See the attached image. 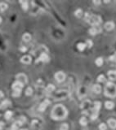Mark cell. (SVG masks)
Wrapping results in <instances>:
<instances>
[{
  "instance_id": "33",
  "label": "cell",
  "mask_w": 116,
  "mask_h": 130,
  "mask_svg": "<svg viewBox=\"0 0 116 130\" xmlns=\"http://www.w3.org/2000/svg\"><path fill=\"white\" fill-rule=\"evenodd\" d=\"M60 130H69V125H68L66 123L62 124L60 126Z\"/></svg>"
},
{
  "instance_id": "18",
  "label": "cell",
  "mask_w": 116,
  "mask_h": 130,
  "mask_svg": "<svg viewBox=\"0 0 116 130\" xmlns=\"http://www.w3.org/2000/svg\"><path fill=\"white\" fill-rule=\"evenodd\" d=\"M108 125L110 126V128L111 129H116V120L115 119H110L107 121Z\"/></svg>"
},
{
  "instance_id": "20",
  "label": "cell",
  "mask_w": 116,
  "mask_h": 130,
  "mask_svg": "<svg viewBox=\"0 0 116 130\" xmlns=\"http://www.w3.org/2000/svg\"><path fill=\"white\" fill-rule=\"evenodd\" d=\"M55 89H56L55 85H53L52 84H48L47 85L45 90H46V92L47 93H52L53 91H55Z\"/></svg>"
},
{
  "instance_id": "5",
  "label": "cell",
  "mask_w": 116,
  "mask_h": 130,
  "mask_svg": "<svg viewBox=\"0 0 116 130\" xmlns=\"http://www.w3.org/2000/svg\"><path fill=\"white\" fill-rule=\"evenodd\" d=\"M88 23L95 26V27H97V26H98L102 23V17L100 16H97V15H91V17Z\"/></svg>"
},
{
  "instance_id": "9",
  "label": "cell",
  "mask_w": 116,
  "mask_h": 130,
  "mask_svg": "<svg viewBox=\"0 0 116 130\" xmlns=\"http://www.w3.org/2000/svg\"><path fill=\"white\" fill-rule=\"evenodd\" d=\"M50 58L47 54L46 53H41V55H39V57L38 58V60H36V63L38 62H43V63H47L49 62Z\"/></svg>"
},
{
  "instance_id": "40",
  "label": "cell",
  "mask_w": 116,
  "mask_h": 130,
  "mask_svg": "<svg viewBox=\"0 0 116 130\" xmlns=\"http://www.w3.org/2000/svg\"><path fill=\"white\" fill-rule=\"evenodd\" d=\"M109 60L111 61H116V54L114 55H111L109 57Z\"/></svg>"
},
{
  "instance_id": "34",
  "label": "cell",
  "mask_w": 116,
  "mask_h": 130,
  "mask_svg": "<svg viewBox=\"0 0 116 130\" xmlns=\"http://www.w3.org/2000/svg\"><path fill=\"white\" fill-rule=\"evenodd\" d=\"M106 81V78H105V76L104 75H100L99 76L97 77V81L98 82H104Z\"/></svg>"
},
{
  "instance_id": "35",
  "label": "cell",
  "mask_w": 116,
  "mask_h": 130,
  "mask_svg": "<svg viewBox=\"0 0 116 130\" xmlns=\"http://www.w3.org/2000/svg\"><path fill=\"white\" fill-rule=\"evenodd\" d=\"M93 41H91V40H87V42H86V46H87L88 48H91L92 46H93Z\"/></svg>"
},
{
  "instance_id": "22",
  "label": "cell",
  "mask_w": 116,
  "mask_h": 130,
  "mask_svg": "<svg viewBox=\"0 0 116 130\" xmlns=\"http://www.w3.org/2000/svg\"><path fill=\"white\" fill-rule=\"evenodd\" d=\"M16 124L18 125V126H21L22 125H24L25 122H26V118L25 117V116H21L20 117V119H19V120H17V121H16Z\"/></svg>"
},
{
  "instance_id": "19",
  "label": "cell",
  "mask_w": 116,
  "mask_h": 130,
  "mask_svg": "<svg viewBox=\"0 0 116 130\" xmlns=\"http://www.w3.org/2000/svg\"><path fill=\"white\" fill-rule=\"evenodd\" d=\"M93 92L95 94H99L101 92H102V87H101V85H93Z\"/></svg>"
},
{
  "instance_id": "37",
  "label": "cell",
  "mask_w": 116,
  "mask_h": 130,
  "mask_svg": "<svg viewBox=\"0 0 116 130\" xmlns=\"http://www.w3.org/2000/svg\"><path fill=\"white\" fill-rule=\"evenodd\" d=\"M36 86H38V87H43V82L42 80H38V81H37Z\"/></svg>"
},
{
  "instance_id": "3",
  "label": "cell",
  "mask_w": 116,
  "mask_h": 130,
  "mask_svg": "<svg viewBox=\"0 0 116 130\" xmlns=\"http://www.w3.org/2000/svg\"><path fill=\"white\" fill-rule=\"evenodd\" d=\"M94 107L92 110V115H91V120H95L98 117V112H99L101 107H102V102H94Z\"/></svg>"
},
{
  "instance_id": "1",
  "label": "cell",
  "mask_w": 116,
  "mask_h": 130,
  "mask_svg": "<svg viewBox=\"0 0 116 130\" xmlns=\"http://www.w3.org/2000/svg\"><path fill=\"white\" fill-rule=\"evenodd\" d=\"M68 116V111L66 107L63 105H56L53 107L51 112V118L55 120H64Z\"/></svg>"
},
{
  "instance_id": "32",
  "label": "cell",
  "mask_w": 116,
  "mask_h": 130,
  "mask_svg": "<svg viewBox=\"0 0 116 130\" xmlns=\"http://www.w3.org/2000/svg\"><path fill=\"white\" fill-rule=\"evenodd\" d=\"M32 94H33V89L31 87H28L25 90V95L30 96V95H32Z\"/></svg>"
},
{
  "instance_id": "36",
  "label": "cell",
  "mask_w": 116,
  "mask_h": 130,
  "mask_svg": "<svg viewBox=\"0 0 116 130\" xmlns=\"http://www.w3.org/2000/svg\"><path fill=\"white\" fill-rule=\"evenodd\" d=\"M18 128H19L18 125L16 124V122H15L12 125V126L11 127V130H18Z\"/></svg>"
},
{
  "instance_id": "29",
  "label": "cell",
  "mask_w": 116,
  "mask_h": 130,
  "mask_svg": "<svg viewBox=\"0 0 116 130\" xmlns=\"http://www.w3.org/2000/svg\"><path fill=\"white\" fill-rule=\"evenodd\" d=\"M7 9V4L6 2H0V10L4 11Z\"/></svg>"
},
{
  "instance_id": "12",
  "label": "cell",
  "mask_w": 116,
  "mask_h": 130,
  "mask_svg": "<svg viewBox=\"0 0 116 130\" xmlns=\"http://www.w3.org/2000/svg\"><path fill=\"white\" fill-rule=\"evenodd\" d=\"M24 86V85L22 83H20V82L16 81L11 85V88H12L13 91H20V92H21V90Z\"/></svg>"
},
{
  "instance_id": "2",
  "label": "cell",
  "mask_w": 116,
  "mask_h": 130,
  "mask_svg": "<svg viewBox=\"0 0 116 130\" xmlns=\"http://www.w3.org/2000/svg\"><path fill=\"white\" fill-rule=\"evenodd\" d=\"M104 94L106 97L114 98L116 97V85L112 82H107L105 89H104Z\"/></svg>"
},
{
  "instance_id": "44",
  "label": "cell",
  "mask_w": 116,
  "mask_h": 130,
  "mask_svg": "<svg viewBox=\"0 0 116 130\" xmlns=\"http://www.w3.org/2000/svg\"><path fill=\"white\" fill-rule=\"evenodd\" d=\"M3 95H4V94H3V93H2L1 90H0V98H2V97H3Z\"/></svg>"
},
{
  "instance_id": "42",
  "label": "cell",
  "mask_w": 116,
  "mask_h": 130,
  "mask_svg": "<svg viewBox=\"0 0 116 130\" xmlns=\"http://www.w3.org/2000/svg\"><path fill=\"white\" fill-rule=\"evenodd\" d=\"M4 126H5V124L2 122V121H0V130H2L4 129Z\"/></svg>"
},
{
  "instance_id": "7",
  "label": "cell",
  "mask_w": 116,
  "mask_h": 130,
  "mask_svg": "<svg viewBox=\"0 0 116 130\" xmlns=\"http://www.w3.org/2000/svg\"><path fill=\"white\" fill-rule=\"evenodd\" d=\"M78 95L79 97V98H83L87 96V94H88V89L86 86H80L78 90Z\"/></svg>"
},
{
  "instance_id": "45",
  "label": "cell",
  "mask_w": 116,
  "mask_h": 130,
  "mask_svg": "<svg viewBox=\"0 0 116 130\" xmlns=\"http://www.w3.org/2000/svg\"><path fill=\"white\" fill-rule=\"evenodd\" d=\"M1 23H2V18L0 17V24H1Z\"/></svg>"
},
{
  "instance_id": "38",
  "label": "cell",
  "mask_w": 116,
  "mask_h": 130,
  "mask_svg": "<svg viewBox=\"0 0 116 130\" xmlns=\"http://www.w3.org/2000/svg\"><path fill=\"white\" fill-rule=\"evenodd\" d=\"M106 124H104V123H102L101 125H99V129L100 130H106Z\"/></svg>"
},
{
  "instance_id": "27",
  "label": "cell",
  "mask_w": 116,
  "mask_h": 130,
  "mask_svg": "<svg viewBox=\"0 0 116 130\" xmlns=\"http://www.w3.org/2000/svg\"><path fill=\"white\" fill-rule=\"evenodd\" d=\"M4 116H5V119L7 120H9L11 116H12V112H11V111H6V113L4 114Z\"/></svg>"
},
{
  "instance_id": "41",
  "label": "cell",
  "mask_w": 116,
  "mask_h": 130,
  "mask_svg": "<svg viewBox=\"0 0 116 130\" xmlns=\"http://www.w3.org/2000/svg\"><path fill=\"white\" fill-rule=\"evenodd\" d=\"M20 51L24 53V52H25L26 51H27V48H26L25 46H22L20 47Z\"/></svg>"
},
{
  "instance_id": "46",
  "label": "cell",
  "mask_w": 116,
  "mask_h": 130,
  "mask_svg": "<svg viewBox=\"0 0 116 130\" xmlns=\"http://www.w3.org/2000/svg\"><path fill=\"white\" fill-rule=\"evenodd\" d=\"M20 130H28V129H21Z\"/></svg>"
},
{
  "instance_id": "43",
  "label": "cell",
  "mask_w": 116,
  "mask_h": 130,
  "mask_svg": "<svg viewBox=\"0 0 116 130\" xmlns=\"http://www.w3.org/2000/svg\"><path fill=\"white\" fill-rule=\"evenodd\" d=\"M93 3L96 5H99L101 4V1H93Z\"/></svg>"
},
{
  "instance_id": "28",
  "label": "cell",
  "mask_w": 116,
  "mask_h": 130,
  "mask_svg": "<svg viewBox=\"0 0 116 130\" xmlns=\"http://www.w3.org/2000/svg\"><path fill=\"white\" fill-rule=\"evenodd\" d=\"M83 10L82 9H77L75 11H74V16H75L76 17H78V18H79V17H81L83 16Z\"/></svg>"
},
{
  "instance_id": "4",
  "label": "cell",
  "mask_w": 116,
  "mask_h": 130,
  "mask_svg": "<svg viewBox=\"0 0 116 130\" xmlns=\"http://www.w3.org/2000/svg\"><path fill=\"white\" fill-rule=\"evenodd\" d=\"M68 95H69L68 90H58L57 92H56L53 97H54L55 100H63V99L66 98Z\"/></svg>"
},
{
  "instance_id": "31",
  "label": "cell",
  "mask_w": 116,
  "mask_h": 130,
  "mask_svg": "<svg viewBox=\"0 0 116 130\" xmlns=\"http://www.w3.org/2000/svg\"><path fill=\"white\" fill-rule=\"evenodd\" d=\"M95 63H96L97 66L101 67V66L102 65V64H103V60H102V58H101V57L97 58V60H96V61H95Z\"/></svg>"
},
{
  "instance_id": "15",
  "label": "cell",
  "mask_w": 116,
  "mask_h": 130,
  "mask_svg": "<svg viewBox=\"0 0 116 130\" xmlns=\"http://www.w3.org/2000/svg\"><path fill=\"white\" fill-rule=\"evenodd\" d=\"M41 126H42V125H41V123L38 120H32V122H31V127H32V129H38L41 128Z\"/></svg>"
},
{
  "instance_id": "39",
  "label": "cell",
  "mask_w": 116,
  "mask_h": 130,
  "mask_svg": "<svg viewBox=\"0 0 116 130\" xmlns=\"http://www.w3.org/2000/svg\"><path fill=\"white\" fill-rule=\"evenodd\" d=\"M20 91H13V94H12V96L13 97H19L20 95Z\"/></svg>"
},
{
  "instance_id": "13",
  "label": "cell",
  "mask_w": 116,
  "mask_h": 130,
  "mask_svg": "<svg viewBox=\"0 0 116 130\" xmlns=\"http://www.w3.org/2000/svg\"><path fill=\"white\" fill-rule=\"evenodd\" d=\"M101 31H102V29H101L99 27H93L89 29L88 32H89V34L92 35V36H95L96 34L99 33Z\"/></svg>"
},
{
  "instance_id": "30",
  "label": "cell",
  "mask_w": 116,
  "mask_h": 130,
  "mask_svg": "<svg viewBox=\"0 0 116 130\" xmlns=\"http://www.w3.org/2000/svg\"><path fill=\"white\" fill-rule=\"evenodd\" d=\"M79 124L82 126H86V125H87V124H88L87 119H86L85 117H82L81 119H80V120H79Z\"/></svg>"
},
{
  "instance_id": "21",
  "label": "cell",
  "mask_w": 116,
  "mask_h": 130,
  "mask_svg": "<svg viewBox=\"0 0 116 130\" xmlns=\"http://www.w3.org/2000/svg\"><path fill=\"white\" fill-rule=\"evenodd\" d=\"M105 107L106 109H109V110H111V109H113L115 107V103L113 102H111V101H106L105 102Z\"/></svg>"
},
{
  "instance_id": "10",
  "label": "cell",
  "mask_w": 116,
  "mask_h": 130,
  "mask_svg": "<svg viewBox=\"0 0 116 130\" xmlns=\"http://www.w3.org/2000/svg\"><path fill=\"white\" fill-rule=\"evenodd\" d=\"M91 104H92V102L90 100H84V102H83L81 103V106H80V107H81V109H83L84 111H87L88 110H90V108H91Z\"/></svg>"
},
{
  "instance_id": "8",
  "label": "cell",
  "mask_w": 116,
  "mask_h": 130,
  "mask_svg": "<svg viewBox=\"0 0 116 130\" xmlns=\"http://www.w3.org/2000/svg\"><path fill=\"white\" fill-rule=\"evenodd\" d=\"M50 103H51V102H50V100L45 99L44 101H43L42 102L40 103L39 107H38V111H39L40 112L44 111H45L46 109H47V107L50 105Z\"/></svg>"
},
{
  "instance_id": "25",
  "label": "cell",
  "mask_w": 116,
  "mask_h": 130,
  "mask_svg": "<svg viewBox=\"0 0 116 130\" xmlns=\"http://www.w3.org/2000/svg\"><path fill=\"white\" fill-rule=\"evenodd\" d=\"M20 3L21 4L22 9L25 11H27L29 8V3L27 1H20Z\"/></svg>"
},
{
  "instance_id": "23",
  "label": "cell",
  "mask_w": 116,
  "mask_h": 130,
  "mask_svg": "<svg viewBox=\"0 0 116 130\" xmlns=\"http://www.w3.org/2000/svg\"><path fill=\"white\" fill-rule=\"evenodd\" d=\"M11 104V102L9 101L8 99H6V100H3V101L1 103V108H6V107H9Z\"/></svg>"
},
{
  "instance_id": "11",
  "label": "cell",
  "mask_w": 116,
  "mask_h": 130,
  "mask_svg": "<svg viewBox=\"0 0 116 130\" xmlns=\"http://www.w3.org/2000/svg\"><path fill=\"white\" fill-rule=\"evenodd\" d=\"M55 79L57 82H63L65 79V74L63 72H57L55 74Z\"/></svg>"
},
{
  "instance_id": "26",
  "label": "cell",
  "mask_w": 116,
  "mask_h": 130,
  "mask_svg": "<svg viewBox=\"0 0 116 130\" xmlns=\"http://www.w3.org/2000/svg\"><path fill=\"white\" fill-rule=\"evenodd\" d=\"M86 46H86V44H85V43L80 42V43L78 44V45H77V48H78L79 51H84V50H85Z\"/></svg>"
},
{
  "instance_id": "6",
  "label": "cell",
  "mask_w": 116,
  "mask_h": 130,
  "mask_svg": "<svg viewBox=\"0 0 116 130\" xmlns=\"http://www.w3.org/2000/svg\"><path fill=\"white\" fill-rule=\"evenodd\" d=\"M16 81L22 83L23 85H25L28 83V78H27V76L24 73H19L16 76Z\"/></svg>"
},
{
  "instance_id": "14",
  "label": "cell",
  "mask_w": 116,
  "mask_h": 130,
  "mask_svg": "<svg viewBox=\"0 0 116 130\" xmlns=\"http://www.w3.org/2000/svg\"><path fill=\"white\" fill-rule=\"evenodd\" d=\"M20 62L25 64H29L31 63V57L29 55H24L20 59Z\"/></svg>"
},
{
  "instance_id": "17",
  "label": "cell",
  "mask_w": 116,
  "mask_h": 130,
  "mask_svg": "<svg viewBox=\"0 0 116 130\" xmlns=\"http://www.w3.org/2000/svg\"><path fill=\"white\" fill-rule=\"evenodd\" d=\"M107 75H108V77L111 81H116V71H109Z\"/></svg>"
},
{
  "instance_id": "16",
  "label": "cell",
  "mask_w": 116,
  "mask_h": 130,
  "mask_svg": "<svg viewBox=\"0 0 116 130\" xmlns=\"http://www.w3.org/2000/svg\"><path fill=\"white\" fill-rule=\"evenodd\" d=\"M115 23L113 21H108L105 24V29L107 31H111L115 29Z\"/></svg>"
},
{
  "instance_id": "24",
  "label": "cell",
  "mask_w": 116,
  "mask_h": 130,
  "mask_svg": "<svg viewBox=\"0 0 116 130\" xmlns=\"http://www.w3.org/2000/svg\"><path fill=\"white\" fill-rule=\"evenodd\" d=\"M22 39H23V41L24 42H29V41L31 40V35L29 34V33H25L22 36Z\"/></svg>"
}]
</instances>
